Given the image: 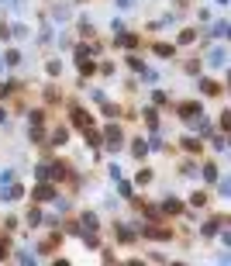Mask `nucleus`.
I'll return each instance as SVG.
<instances>
[{
  "instance_id": "nucleus-7",
  "label": "nucleus",
  "mask_w": 231,
  "mask_h": 266,
  "mask_svg": "<svg viewBox=\"0 0 231 266\" xmlns=\"http://www.w3.org/2000/svg\"><path fill=\"white\" fill-rule=\"evenodd\" d=\"M217 4H221V7H224V4H228V0H217Z\"/></svg>"
},
{
  "instance_id": "nucleus-3",
  "label": "nucleus",
  "mask_w": 231,
  "mask_h": 266,
  "mask_svg": "<svg viewBox=\"0 0 231 266\" xmlns=\"http://www.w3.org/2000/svg\"><path fill=\"white\" fill-rule=\"evenodd\" d=\"M118 242H131V228H124V225H118Z\"/></svg>"
},
{
  "instance_id": "nucleus-2",
  "label": "nucleus",
  "mask_w": 231,
  "mask_h": 266,
  "mask_svg": "<svg viewBox=\"0 0 231 266\" xmlns=\"http://www.w3.org/2000/svg\"><path fill=\"white\" fill-rule=\"evenodd\" d=\"M207 62H211V66H224V49H214V52L207 56Z\"/></svg>"
},
{
  "instance_id": "nucleus-4",
  "label": "nucleus",
  "mask_w": 231,
  "mask_h": 266,
  "mask_svg": "<svg viewBox=\"0 0 231 266\" xmlns=\"http://www.w3.org/2000/svg\"><path fill=\"white\" fill-rule=\"evenodd\" d=\"M179 208H183L179 201H166V211H169V214H179Z\"/></svg>"
},
{
  "instance_id": "nucleus-1",
  "label": "nucleus",
  "mask_w": 231,
  "mask_h": 266,
  "mask_svg": "<svg viewBox=\"0 0 231 266\" xmlns=\"http://www.w3.org/2000/svg\"><path fill=\"white\" fill-rule=\"evenodd\" d=\"M107 138H110V149H118V145L124 142V135H121L118 128H107Z\"/></svg>"
},
{
  "instance_id": "nucleus-6",
  "label": "nucleus",
  "mask_w": 231,
  "mask_h": 266,
  "mask_svg": "<svg viewBox=\"0 0 231 266\" xmlns=\"http://www.w3.org/2000/svg\"><path fill=\"white\" fill-rule=\"evenodd\" d=\"M118 4H121V7H131V4H135V0H118Z\"/></svg>"
},
{
  "instance_id": "nucleus-5",
  "label": "nucleus",
  "mask_w": 231,
  "mask_h": 266,
  "mask_svg": "<svg viewBox=\"0 0 231 266\" xmlns=\"http://www.w3.org/2000/svg\"><path fill=\"white\" fill-rule=\"evenodd\" d=\"M83 225L87 228H97V214H83Z\"/></svg>"
}]
</instances>
